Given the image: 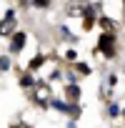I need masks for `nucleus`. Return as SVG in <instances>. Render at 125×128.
<instances>
[{"mask_svg": "<svg viewBox=\"0 0 125 128\" xmlns=\"http://www.w3.org/2000/svg\"><path fill=\"white\" fill-rule=\"evenodd\" d=\"M115 43H118V35H115V33H100L95 53H100L103 58L113 60V58H118V48H115Z\"/></svg>", "mask_w": 125, "mask_h": 128, "instance_id": "f257e3e1", "label": "nucleus"}, {"mask_svg": "<svg viewBox=\"0 0 125 128\" xmlns=\"http://www.w3.org/2000/svg\"><path fill=\"white\" fill-rule=\"evenodd\" d=\"M15 25H18V15H15V10H8L5 18L0 20V38H10L15 33Z\"/></svg>", "mask_w": 125, "mask_h": 128, "instance_id": "f03ea898", "label": "nucleus"}, {"mask_svg": "<svg viewBox=\"0 0 125 128\" xmlns=\"http://www.w3.org/2000/svg\"><path fill=\"white\" fill-rule=\"evenodd\" d=\"M25 43H28V33L15 30V33L10 35V55H18V53L25 48Z\"/></svg>", "mask_w": 125, "mask_h": 128, "instance_id": "7ed1b4c3", "label": "nucleus"}, {"mask_svg": "<svg viewBox=\"0 0 125 128\" xmlns=\"http://www.w3.org/2000/svg\"><path fill=\"white\" fill-rule=\"evenodd\" d=\"M98 25H100L103 33H115V28H118V23L110 15H98Z\"/></svg>", "mask_w": 125, "mask_h": 128, "instance_id": "20e7f679", "label": "nucleus"}, {"mask_svg": "<svg viewBox=\"0 0 125 128\" xmlns=\"http://www.w3.org/2000/svg\"><path fill=\"white\" fill-rule=\"evenodd\" d=\"M65 98H68V103H78L80 100V86L75 83V86H65Z\"/></svg>", "mask_w": 125, "mask_h": 128, "instance_id": "39448f33", "label": "nucleus"}, {"mask_svg": "<svg viewBox=\"0 0 125 128\" xmlns=\"http://www.w3.org/2000/svg\"><path fill=\"white\" fill-rule=\"evenodd\" d=\"M65 13H68L70 18H83V13H85V5H80V3H70V5L65 8Z\"/></svg>", "mask_w": 125, "mask_h": 128, "instance_id": "423d86ee", "label": "nucleus"}, {"mask_svg": "<svg viewBox=\"0 0 125 128\" xmlns=\"http://www.w3.org/2000/svg\"><path fill=\"white\" fill-rule=\"evenodd\" d=\"M48 58H50V55H35V58L28 63V70H30V73H33V70H38L40 66H45V63H48Z\"/></svg>", "mask_w": 125, "mask_h": 128, "instance_id": "0eeeda50", "label": "nucleus"}, {"mask_svg": "<svg viewBox=\"0 0 125 128\" xmlns=\"http://www.w3.org/2000/svg\"><path fill=\"white\" fill-rule=\"evenodd\" d=\"M20 86H23V88H33V86H35V78H33V73H30V70L20 76Z\"/></svg>", "mask_w": 125, "mask_h": 128, "instance_id": "6e6552de", "label": "nucleus"}, {"mask_svg": "<svg viewBox=\"0 0 125 128\" xmlns=\"http://www.w3.org/2000/svg\"><path fill=\"white\" fill-rule=\"evenodd\" d=\"M75 73H83V76H90L93 68L88 66V63H75Z\"/></svg>", "mask_w": 125, "mask_h": 128, "instance_id": "1a4fd4ad", "label": "nucleus"}, {"mask_svg": "<svg viewBox=\"0 0 125 128\" xmlns=\"http://www.w3.org/2000/svg\"><path fill=\"white\" fill-rule=\"evenodd\" d=\"M53 5V0H33V8H38V10H48Z\"/></svg>", "mask_w": 125, "mask_h": 128, "instance_id": "9d476101", "label": "nucleus"}, {"mask_svg": "<svg viewBox=\"0 0 125 128\" xmlns=\"http://www.w3.org/2000/svg\"><path fill=\"white\" fill-rule=\"evenodd\" d=\"M62 58H65L68 63H78V53H75L73 48H68V50H65V55H62Z\"/></svg>", "mask_w": 125, "mask_h": 128, "instance_id": "9b49d317", "label": "nucleus"}, {"mask_svg": "<svg viewBox=\"0 0 125 128\" xmlns=\"http://www.w3.org/2000/svg\"><path fill=\"white\" fill-rule=\"evenodd\" d=\"M10 68V58L8 55H0V70H8Z\"/></svg>", "mask_w": 125, "mask_h": 128, "instance_id": "f8f14e48", "label": "nucleus"}, {"mask_svg": "<svg viewBox=\"0 0 125 128\" xmlns=\"http://www.w3.org/2000/svg\"><path fill=\"white\" fill-rule=\"evenodd\" d=\"M108 110H110V118H115V116H118V113H120V110H118V106H115V103H113V106H110V108H108Z\"/></svg>", "mask_w": 125, "mask_h": 128, "instance_id": "ddd939ff", "label": "nucleus"}, {"mask_svg": "<svg viewBox=\"0 0 125 128\" xmlns=\"http://www.w3.org/2000/svg\"><path fill=\"white\" fill-rule=\"evenodd\" d=\"M115 83H118V76H110V78H108V86H110V88H113V86H115Z\"/></svg>", "mask_w": 125, "mask_h": 128, "instance_id": "4468645a", "label": "nucleus"}, {"mask_svg": "<svg viewBox=\"0 0 125 128\" xmlns=\"http://www.w3.org/2000/svg\"><path fill=\"white\" fill-rule=\"evenodd\" d=\"M78 3H80V5H90V3H93V0H78Z\"/></svg>", "mask_w": 125, "mask_h": 128, "instance_id": "2eb2a0df", "label": "nucleus"}, {"mask_svg": "<svg viewBox=\"0 0 125 128\" xmlns=\"http://www.w3.org/2000/svg\"><path fill=\"white\" fill-rule=\"evenodd\" d=\"M13 128H20V126H13Z\"/></svg>", "mask_w": 125, "mask_h": 128, "instance_id": "dca6fc26", "label": "nucleus"}]
</instances>
